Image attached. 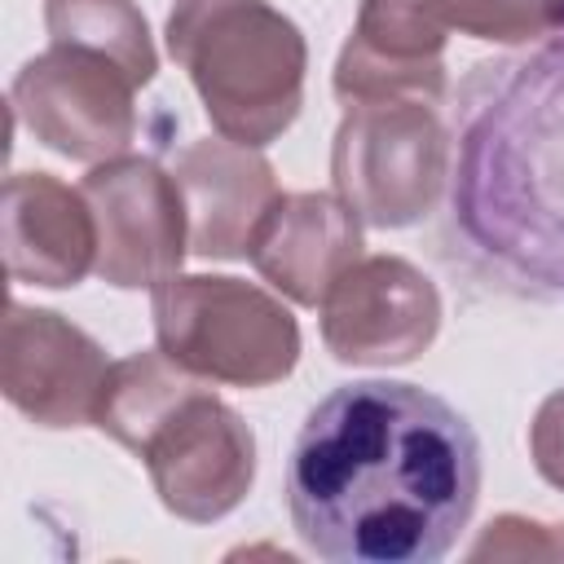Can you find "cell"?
<instances>
[{
  "label": "cell",
  "mask_w": 564,
  "mask_h": 564,
  "mask_svg": "<svg viewBox=\"0 0 564 564\" xmlns=\"http://www.w3.org/2000/svg\"><path fill=\"white\" fill-rule=\"evenodd\" d=\"M480 498V441L436 392L361 379L326 392L286 458L300 542L330 564H436Z\"/></svg>",
  "instance_id": "6da1fadb"
},
{
  "label": "cell",
  "mask_w": 564,
  "mask_h": 564,
  "mask_svg": "<svg viewBox=\"0 0 564 564\" xmlns=\"http://www.w3.org/2000/svg\"><path fill=\"white\" fill-rule=\"evenodd\" d=\"M485 66L502 88L467 128L454 207L489 256L564 291V31L538 57Z\"/></svg>",
  "instance_id": "7a4b0ae2"
},
{
  "label": "cell",
  "mask_w": 564,
  "mask_h": 564,
  "mask_svg": "<svg viewBox=\"0 0 564 564\" xmlns=\"http://www.w3.org/2000/svg\"><path fill=\"white\" fill-rule=\"evenodd\" d=\"M93 423L145 463L176 520H225L251 494L256 436L247 419L163 348L110 361Z\"/></svg>",
  "instance_id": "3957f363"
},
{
  "label": "cell",
  "mask_w": 564,
  "mask_h": 564,
  "mask_svg": "<svg viewBox=\"0 0 564 564\" xmlns=\"http://www.w3.org/2000/svg\"><path fill=\"white\" fill-rule=\"evenodd\" d=\"M167 48L220 137L264 150L295 123L308 48L269 0H176Z\"/></svg>",
  "instance_id": "277c9868"
},
{
  "label": "cell",
  "mask_w": 564,
  "mask_h": 564,
  "mask_svg": "<svg viewBox=\"0 0 564 564\" xmlns=\"http://www.w3.org/2000/svg\"><path fill=\"white\" fill-rule=\"evenodd\" d=\"M154 339L189 375L229 388H269L300 361L291 308L242 278L176 273L150 291Z\"/></svg>",
  "instance_id": "5b68a950"
},
{
  "label": "cell",
  "mask_w": 564,
  "mask_h": 564,
  "mask_svg": "<svg viewBox=\"0 0 564 564\" xmlns=\"http://www.w3.org/2000/svg\"><path fill=\"white\" fill-rule=\"evenodd\" d=\"M449 176V132L427 97H379L344 106L330 145L335 194L375 229L423 220Z\"/></svg>",
  "instance_id": "8992f818"
},
{
  "label": "cell",
  "mask_w": 564,
  "mask_h": 564,
  "mask_svg": "<svg viewBox=\"0 0 564 564\" xmlns=\"http://www.w3.org/2000/svg\"><path fill=\"white\" fill-rule=\"evenodd\" d=\"M9 101L40 145L75 163L119 159L137 141V79L88 48L48 44L35 53L13 75Z\"/></svg>",
  "instance_id": "52a82bcc"
},
{
  "label": "cell",
  "mask_w": 564,
  "mask_h": 564,
  "mask_svg": "<svg viewBox=\"0 0 564 564\" xmlns=\"http://www.w3.org/2000/svg\"><path fill=\"white\" fill-rule=\"evenodd\" d=\"M97 220V278L119 291L159 286L181 273L189 251V212L176 176L145 159L119 154L93 163L79 181Z\"/></svg>",
  "instance_id": "ba28073f"
},
{
  "label": "cell",
  "mask_w": 564,
  "mask_h": 564,
  "mask_svg": "<svg viewBox=\"0 0 564 564\" xmlns=\"http://www.w3.org/2000/svg\"><path fill=\"white\" fill-rule=\"evenodd\" d=\"M322 339L344 366H405L441 330L436 282L401 256H357L317 304Z\"/></svg>",
  "instance_id": "9c48e42d"
},
{
  "label": "cell",
  "mask_w": 564,
  "mask_h": 564,
  "mask_svg": "<svg viewBox=\"0 0 564 564\" xmlns=\"http://www.w3.org/2000/svg\"><path fill=\"white\" fill-rule=\"evenodd\" d=\"M110 361L106 348L53 308L9 300L0 326V392L40 427L93 423Z\"/></svg>",
  "instance_id": "30bf717a"
},
{
  "label": "cell",
  "mask_w": 564,
  "mask_h": 564,
  "mask_svg": "<svg viewBox=\"0 0 564 564\" xmlns=\"http://www.w3.org/2000/svg\"><path fill=\"white\" fill-rule=\"evenodd\" d=\"M4 269L13 282L66 291L97 269V220L84 189L62 185L53 172H13L0 207Z\"/></svg>",
  "instance_id": "8fae6325"
},
{
  "label": "cell",
  "mask_w": 564,
  "mask_h": 564,
  "mask_svg": "<svg viewBox=\"0 0 564 564\" xmlns=\"http://www.w3.org/2000/svg\"><path fill=\"white\" fill-rule=\"evenodd\" d=\"M361 256V216L339 194H278L260 216L247 260L295 304L317 308L330 282Z\"/></svg>",
  "instance_id": "7c38bea8"
},
{
  "label": "cell",
  "mask_w": 564,
  "mask_h": 564,
  "mask_svg": "<svg viewBox=\"0 0 564 564\" xmlns=\"http://www.w3.org/2000/svg\"><path fill=\"white\" fill-rule=\"evenodd\" d=\"M172 176L189 212V251L203 260H242L260 216L282 194L269 159L229 137L189 141Z\"/></svg>",
  "instance_id": "4fadbf2b"
},
{
  "label": "cell",
  "mask_w": 564,
  "mask_h": 564,
  "mask_svg": "<svg viewBox=\"0 0 564 564\" xmlns=\"http://www.w3.org/2000/svg\"><path fill=\"white\" fill-rule=\"evenodd\" d=\"M445 93V31L414 13L405 0H361L357 26L335 62V97H427Z\"/></svg>",
  "instance_id": "5bb4252c"
},
{
  "label": "cell",
  "mask_w": 564,
  "mask_h": 564,
  "mask_svg": "<svg viewBox=\"0 0 564 564\" xmlns=\"http://www.w3.org/2000/svg\"><path fill=\"white\" fill-rule=\"evenodd\" d=\"M48 44H70L110 57L123 66L137 88H145L159 70V53L145 26V13L132 0H44Z\"/></svg>",
  "instance_id": "9a60e30c"
},
{
  "label": "cell",
  "mask_w": 564,
  "mask_h": 564,
  "mask_svg": "<svg viewBox=\"0 0 564 564\" xmlns=\"http://www.w3.org/2000/svg\"><path fill=\"white\" fill-rule=\"evenodd\" d=\"M445 35H471L494 44H524L564 31V0H405Z\"/></svg>",
  "instance_id": "2e32d148"
},
{
  "label": "cell",
  "mask_w": 564,
  "mask_h": 564,
  "mask_svg": "<svg viewBox=\"0 0 564 564\" xmlns=\"http://www.w3.org/2000/svg\"><path fill=\"white\" fill-rule=\"evenodd\" d=\"M489 555H502V560H560L564 555V524H538V520H524V516H498L485 538L471 546V560H489Z\"/></svg>",
  "instance_id": "e0dca14e"
},
{
  "label": "cell",
  "mask_w": 564,
  "mask_h": 564,
  "mask_svg": "<svg viewBox=\"0 0 564 564\" xmlns=\"http://www.w3.org/2000/svg\"><path fill=\"white\" fill-rule=\"evenodd\" d=\"M529 454H533L538 476L564 494V388H555L538 405L529 423Z\"/></svg>",
  "instance_id": "ac0fdd59"
}]
</instances>
